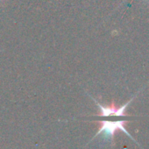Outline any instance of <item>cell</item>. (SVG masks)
I'll return each instance as SVG.
<instances>
[{"label": "cell", "instance_id": "6da1fadb", "mask_svg": "<svg viewBox=\"0 0 149 149\" xmlns=\"http://www.w3.org/2000/svg\"><path fill=\"white\" fill-rule=\"evenodd\" d=\"M97 123L100 125V128H99L98 132H97V134L95 135V137L103 133L104 138L105 139L113 141L115 132L118 130H120V131L124 132L125 133H126L129 137L132 138V135L125 128V125L127 123L126 120H100ZM132 139H133V138H132Z\"/></svg>", "mask_w": 149, "mask_h": 149}, {"label": "cell", "instance_id": "7a4b0ae2", "mask_svg": "<svg viewBox=\"0 0 149 149\" xmlns=\"http://www.w3.org/2000/svg\"><path fill=\"white\" fill-rule=\"evenodd\" d=\"M93 100L96 102V104H97V106L100 109V114H98V116L100 117H110V116H115V117H123L125 116V110L126 107L128 106V104L131 103V101L132 99H131L129 102H127L125 104H124L121 107H117L115 105V103L112 102L110 106H104L102 104H100L97 101H96V99L93 98Z\"/></svg>", "mask_w": 149, "mask_h": 149}]
</instances>
